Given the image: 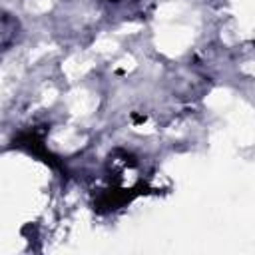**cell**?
<instances>
[{"label": "cell", "instance_id": "cell-1", "mask_svg": "<svg viewBox=\"0 0 255 255\" xmlns=\"http://www.w3.org/2000/svg\"><path fill=\"white\" fill-rule=\"evenodd\" d=\"M16 34H18V20L12 14L0 10V48L12 44Z\"/></svg>", "mask_w": 255, "mask_h": 255}]
</instances>
